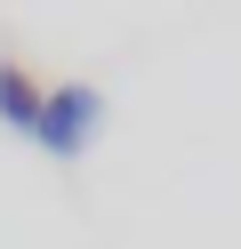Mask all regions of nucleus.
<instances>
[{
    "mask_svg": "<svg viewBox=\"0 0 241 249\" xmlns=\"http://www.w3.org/2000/svg\"><path fill=\"white\" fill-rule=\"evenodd\" d=\"M105 129V89L96 81H40V121H32V145L48 161H80Z\"/></svg>",
    "mask_w": 241,
    "mask_h": 249,
    "instance_id": "obj_1",
    "label": "nucleus"
},
{
    "mask_svg": "<svg viewBox=\"0 0 241 249\" xmlns=\"http://www.w3.org/2000/svg\"><path fill=\"white\" fill-rule=\"evenodd\" d=\"M32 121H40V81H32L24 65H8V56H0V129L32 137Z\"/></svg>",
    "mask_w": 241,
    "mask_h": 249,
    "instance_id": "obj_2",
    "label": "nucleus"
}]
</instances>
